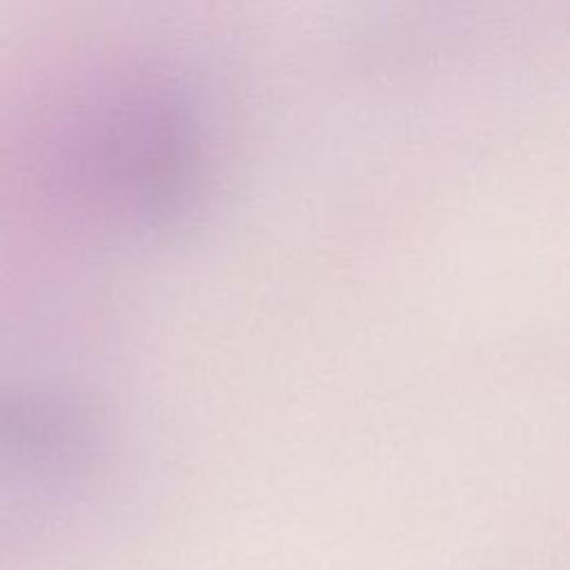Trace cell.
Segmentation results:
<instances>
[{"instance_id": "obj_1", "label": "cell", "mask_w": 570, "mask_h": 570, "mask_svg": "<svg viewBox=\"0 0 570 570\" xmlns=\"http://www.w3.org/2000/svg\"><path fill=\"white\" fill-rule=\"evenodd\" d=\"M65 185L76 214L111 240H154L194 209L205 171L189 98L154 71H129L82 105Z\"/></svg>"}, {"instance_id": "obj_2", "label": "cell", "mask_w": 570, "mask_h": 570, "mask_svg": "<svg viewBox=\"0 0 570 570\" xmlns=\"http://www.w3.org/2000/svg\"><path fill=\"white\" fill-rule=\"evenodd\" d=\"M105 452V425L80 396L42 385H0V465L38 476H80Z\"/></svg>"}]
</instances>
